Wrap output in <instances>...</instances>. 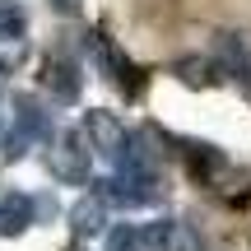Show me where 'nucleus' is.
<instances>
[{
	"label": "nucleus",
	"instance_id": "3",
	"mask_svg": "<svg viewBox=\"0 0 251 251\" xmlns=\"http://www.w3.org/2000/svg\"><path fill=\"white\" fill-rule=\"evenodd\" d=\"M84 51H89V61L98 65L102 75H112V79H117L126 93H140V84H144V79H140V70L126 61V51L112 42L107 33H98V28H93V33H84Z\"/></svg>",
	"mask_w": 251,
	"mask_h": 251
},
{
	"label": "nucleus",
	"instance_id": "16",
	"mask_svg": "<svg viewBox=\"0 0 251 251\" xmlns=\"http://www.w3.org/2000/svg\"><path fill=\"white\" fill-rule=\"evenodd\" d=\"M0 149H5V135H0Z\"/></svg>",
	"mask_w": 251,
	"mask_h": 251
},
{
	"label": "nucleus",
	"instance_id": "6",
	"mask_svg": "<svg viewBox=\"0 0 251 251\" xmlns=\"http://www.w3.org/2000/svg\"><path fill=\"white\" fill-rule=\"evenodd\" d=\"M33 214H37V200L24 196V191H9L0 200V237H19L33 228Z\"/></svg>",
	"mask_w": 251,
	"mask_h": 251
},
{
	"label": "nucleus",
	"instance_id": "10",
	"mask_svg": "<svg viewBox=\"0 0 251 251\" xmlns=\"http://www.w3.org/2000/svg\"><path fill=\"white\" fill-rule=\"evenodd\" d=\"M186 158H191V168H196V177H209V172L224 168V153H219L214 144H186Z\"/></svg>",
	"mask_w": 251,
	"mask_h": 251
},
{
	"label": "nucleus",
	"instance_id": "5",
	"mask_svg": "<svg viewBox=\"0 0 251 251\" xmlns=\"http://www.w3.org/2000/svg\"><path fill=\"white\" fill-rule=\"evenodd\" d=\"M47 89H51L56 102H79V89H84V75L70 56H51L47 61Z\"/></svg>",
	"mask_w": 251,
	"mask_h": 251
},
{
	"label": "nucleus",
	"instance_id": "14",
	"mask_svg": "<svg viewBox=\"0 0 251 251\" xmlns=\"http://www.w3.org/2000/svg\"><path fill=\"white\" fill-rule=\"evenodd\" d=\"M168 251H200V237H196V228L177 219V233H172V247H168Z\"/></svg>",
	"mask_w": 251,
	"mask_h": 251
},
{
	"label": "nucleus",
	"instance_id": "11",
	"mask_svg": "<svg viewBox=\"0 0 251 251\" xmlns=\"http://www.w3.org/2000/svg\"><path fill=\"white\" fill-rule=\"evenodd\" d=\"M28 56V37L19 33H0V70H14V65H24Z\"/></svg>",
	"mask_w": 251,
	"mask_h": 251
},
{
	"label": "nucleus",
	"instance_id": "8",
	"mask_svg": "<svg viewBox=\"0 0 251 251\" xmlns=\"http://www.w3.org/2000/svg\"><path fill=\"white\" fill-rule=\"evenodd\" d=\"M172 75H177L181 84H191V89H205V84H214V61H209V56H181V61L172 65Z\"/></svg>",
	"mask_w": 251,
	"mask_h": 251
},
{
	"label": "nucleus",
	"instance_id": "2",
	"mask_svg": "<svg viewBox=\"0 0 251 251\" xmlns=\"http://www.w3.org/2000/svg\"><path fill=\"white\" fill-rule=\"evenodd\" d=\"M37 140H51V121H47V112H42L37 98H24V93H19V98H14V126H9L5 149H0V153L14 163V158H24Z\"/></svg>",
	"mask_w": 251,
	"mask_h": 251
},
{
	"label": "nucleus",
	"instance_id": "9",
	"mask_svg": "<svg viewBox=\"0 0 251 251\" xmlns=\"http://www.w3.org/2000/svg\"><path fill=\"white\" fill-rule=\"evenodd\" d=\"M172 233H177V219H153V224H144L140 228L144 251H168L172 247Z\"/></svg>",
	"mask_w": 251,
	"mask_h": 251
},
{
	"label": "nucleus",
	"instance_id": "4",
	"mask_svg": "<svg viewBox=\"0 0 251 251\" xmlns=\"http://www.w3.org/2000/svg\"><path fill=\"white\" fill-rule=\"evenodd\" d=\"M84 135H89V144L102 153V158H112V163H121L126 158V149H130V135H126V126L112 117V112H84Z\"/></svg>",
	"mask_w": 251,
	"mask_h": 251
},
{
	"label": "nucleus",
	"instance_id": "12",
	"mask_svg": "<svg viewBox=\"0 0 251 251\" xmlns=\"http://www.w3.org/2000/svg\"><path fill=\"white\" fill-rule=\"evenodd\" d=\"M107 251H144L140 228H135V224H117V228L107 233Z\"/></svg>",
	"mask_w": 251,
	"mask_h": 251
},
{
	"label": "nucleus",
	"instance_id": "1",
	"mask_svg": "<svg viewBox=\"0 0 251 251\" xmlns=\"http://www.w3.org/2000/svg\"><path fill=\"white\" fill-rule=\"evenodd\" d=\"M47 168H51V177L65 181V186H84V181H89L93 144H89V135H84V126H79V130H56V135H51Z\"/></svg>",
	"mask_w": 251,
	"mask_h": 251
},
{
	"label": "nucleus",
	"instance_id": "13",
	"mask_svg": "<svg viewBox=\"0 0 251 251\" xmlns=\"http://www.w3.org/2000/svg\"><path fill=\"white\" fill-rule=\"evenodd\" d=\"M24 28H28L24 5H19V0H0V33H19L24 37Z\"/></svg>",
	"mask_w": 251,
	"mask_h": 251
},
{
	"label": "nucleus",
	"instance_id": "7",
	"mask_svg": "<svg viewBox=\"0 0 251 251\" xmlns=\"http://www.w3.org/2000/svg\"><path fill=\"white\" fill-rule=\"evenodd\" d=\"M70 228H75V237H98L102 228H107V205H102L98 196H79L70 205Z\"/></svg>",
	"mask_w": 251,
	"mask_h": 251
},
{
	"label": "nucleus",
	"instance_id": "15",
	"mask_svg": "<svg viewBox=\"0 0 251 251\" xmlns=\"http://www.w3.org/2000/svg\"><path fill=\"white\" fill-rule=\"evenodd\" d=\"M79 5H84V0H51L56 14H79Z\"/></svg>",
	"mask_w": 251,
	"mask_h": 251
}]
</instances>
